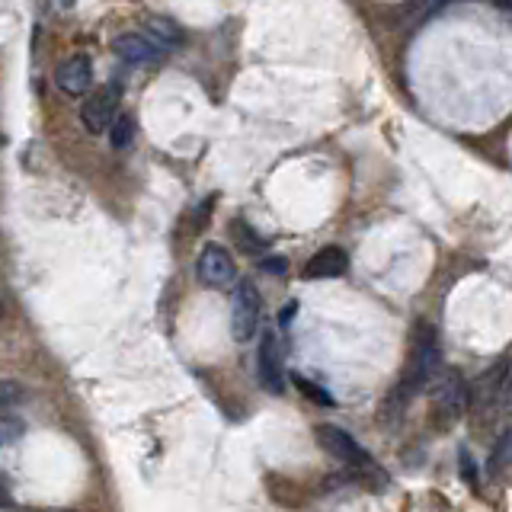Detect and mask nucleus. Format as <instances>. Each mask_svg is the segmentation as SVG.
Wrapping results in <instances>:
<instances>
[{
    "label": "nucleus",
    "instance_id": "obj_1",
    "mask_svg": "<svg viewBox=\"0 0 512 512\" xmlns=\"http://www.w3.org/2000/svg\"><path fill=\"white\" fill-rule=\"evenodd\" d=\"M439 368V336L432 324H420L413 333V346H410V359L404 368V378H400L397 391H394V404L404 407L410 400L420 394L426 384H432Z\"/></svg>",
    "mask_w": 512,
    "mask_h": 512
},
{
    "label": "nucleus",
    "instance_id": "obj_2",
    "mask_svg": "<svg viewBox=\"0 0 512 512\" xmlns=\"http://www.w3.org/2000/svg\"><path fill=\"white\" fill-rule=\"evenodd\" d=\"M317 442H320V448H324L327 455H333L336 461H343L346 468H352L356 474H375L372 455H368L365 448L356 439H352L346 429L333 426V423L317 426Z\"/></svg>",
    "mask_w": 512,
    "mask_h": 512
},
{
    "label": "nucleus",
    "instance_id": "obj_3",
    "mask_svg": "<svg viewBox=\"0 0 512 512\" xmlns=\"http://www.w3.org/2000/svg\"><path fill=\"white\" fill-rule=\"evenodd\" d=\"M260 314H263L260 292H256V285L250 279H240L231 298V333L237 343L253 340L256 330H260Z\"/></svg>",
    "mask_w": 512,
    "mask_h": 512
},
{
    "label": "nucleus",
    "instance_id": "obj_4",
    "mask_svg": "<svg viewBox=\"0 0 512 512\" xmlns=\"http://www.w3.org/2000/svg\"><path fill=\"white\" fill-rule=\"evenodd\" d=\"M119 100H122V87L116 80H112V84H103L100 90H93L84 100V106H80V122H84L87 132H93V135L109 132V125L116 122Z\"/></svg>",
    "mask_w": 512,
    "mask_h": 512
},
{
    "label": "nucleus",
    "instance_id": "obj_5",
    "mask_svg": "<svg viewBox=\"0 0 512 512\" xmlns=\"http://www.w3.org/2000/svg\"><path fill=\"white\" fill-rule=\"evenodd\" d=\"M432 400H436V410L445 420H461L471 410V384L458 372H445L432 388Z\"/></svg>",
    "mask_w": 512,
    "mask_h": 512
},
{
    "label": "nucleus",
    "instance_id": "obj_6",
    "mask_svg": "<svg viewBox=\"0 0 512 512\" xmlns=\"http://www.w3.org/2000/svg\"><path fill=\"white\" fill-rule=\"evenodd\" d=\"M509 388V359H500L471 384V410H493Z\"/></svg>",
    "mask_w": 512,
    "mask_h": 512
},
{
    "label": "nucleus",
    "instance_id": "obj_7",
    "mask_svg": "<svg viewBox=\"0 0 512 512\" xmlns=\"http://www.w3.org/2000/svg\"><path fill=\"white\" fill-rule=\"evenodd\" d=\"M199 279L208 288H224L237 279V266H234V256L224 250L221 244H205L199 253Z\"/></svg>",
    "mask_w": 512,
    "mask_h": 512
},
{
    "label": "nucleus",
    "instance_id": "obj_8",
    "mask_svg": "<svg viewBox=\"0 0 512 512\" xmlns=\"http://www.w3.org/2000/svg\"><path fill=\"white\" fill-rule=\"evenodd\" d=\"M256 372H260V384L272 394H282L285 388V375H282V349L276 333L266 330L260 336V349H256Z\"/></svg>",
    "mask_w": 512,
    "mask_h": 512
},
{
    "label": "nucleus",
    "instance_id": "obj_9",
    "mask_svg": "<svg viewBox=\"0 0 512 512\" xmlns=\"http://www.w3.org/2000/svg\"><path fill=\"white\" fill-rule=\"evenodd\" d=\"M55 84L61 93H68V96H84L90 93L93 87V64L87 55H74L68 61H61L58 64V71H55Z\"/></svg>",
    "mask_w": 512,
    "mask_h": 512
},
{
    "label": "nucleus",
    "instance_id": "obj_10",
    "mask_svg": "<svg viewBox=\"0 0 512 512\" xmlns=\"http://www.w3.org/2000/svg\"><path fill=\"white\" fill-rule=\"evenodd\" d=\"M349 269V256L340 247H324L317 250L308 266H304V279H336Z\"/></svg>",
    "mask_w": 512,
    "mask_h": 512
},
{
    "label": "nucleus",
    "instance_id": "obj_11",
    "mask_svg": "<svg viewBox=\"0 0 512 512\" xmlns=\"http://www.w3.org/2000/svg\"><path fill=\"white\" fill-rule=\"evenodd\" d=\"M116 55L122 58V61H128V64H151V61H157L160 55V48L144 36V32H125V36H119L116 39Z\"/></svg>",
    "mask_w": 512,
    "mask_h": 512
},
{
    "label": "nucleus",
    "instance_id": "obj_12",
    "mask_svg": "<svg viewBox=\"0 0 512 512\" xmlns=\"http://www.w3.org/2000/svg\"><path fill=\"white\" fill-rule=\"evenodd\" d=\"M144 36H148L160 52H173V48H180L186 42L183 26L173 23L170 16H148V20H144Z\"/></svg>",
    "mask_w": 512,
    "mask_h": 512
},
{
    "label": "nucleus",
    "instance_id": "obj_13",
    "mask_svg": "<svg viewBox=\"0 0 512 512\" xmlns=\"http://www.w3.org/2000/svg\"><path fill=\"white\" fill-rule=\"evenodd\" d=\"M26 400V388L13 378H0V420H10V413Z\"/></svg>",
    "mask_w": 512,
    "mask_h": 512
},
{
    "label": "nucleus",
    "instance_id": "obj_14",
    "mask_svg": "<svg viewBox=\"0 0 512 512\" xmlns=\"http://www.w3.org/2000/svg\"><path fill=\"white\" fill-rule=\"evenodd\" d=\"M135 141V116H116V122L109 125V144L116 151L132 148Z\"/></svg>",
    "mask_w": 512,
    "mask_h": 512
},
{
    "label": "nucleus",
    "instance_id": "obj_15",
    "mask_svg": "<svg viewBox=\"0 0 512 512\" xmlns=\"http://www.w3.org/2000/svg\"><path fill=\"white\" fill-rule=\"evenodd\" d=\"M512 464V429L500 432V439L493 445V455H490V474H500Z\"/></svg>",
    "mask_w": 512,
    "mask_h": 512
},
{
    "label": "nucleus",
    "instance_id": "obj_16",
    "mask_svg": "<svg viewBox=\"0 0 512 512\" xmlns=\"http://www.w3.org/2000/svg\"><path fill=\"white\" fill-rule=\"evenodd\" d=\"M234 234H237L240 247H244V250H250V253H263V250H266V240L256 237L250 224H244V221H234Z\"/></svg>",
    "mask_w": 512,
    "mask_h": 512
},
{
    "label": "nucleus",
    "instance_id": "obj_17",
    "mask_svg": "<svg viewBox=\"0 0 512 512\" xmlns=\"http://www.w3.org/2000/svg\"><path fill=\"white\" fill-rule=\"evenodd\" d=\"M295 384H298V391H301V394H308L311 400H317V404H327V407L333 404V397H330L327 391H320V388H317V384H314V381H308V378H301V375H295Z\"/></svg>",
    "mask_w": 512,
    "mask_h": 512
},
{
    "label": "nucleus",
    "instance_id": "obj_18",
    "mask_svg": "<svg viewBox=\"0 0 512 512\" xmlns=\"http://www.w3.org/2000/svg\"><path fill=\"white\" fill-rule=\"evenodd\" d=\"M20 432H23V426L16 423V420H0V445L20 439Z\"/></svg>",
    "mask_w": 512,
    "mask_h": 512
},
{
    "label": "nucleus",
    "instance_id": "obj_19",
    "mask_svg": "<svg viewBox=\"0 0 512 512\" xmlns=\"http://www.w3.org/2000/svg\"><path fill=\"white\" fill-rule=\"evenodd\" d=\"M458 468H461V474L468 477L471 484H474V480H477V471H474V461H471V455H468V452H461V464H458Z\"/></svg>",
    "mask_w": 512,
    "mask_h": 512
},
{
    "label": "nucleus",
    "instance_id": "obj_20",
    "mask_svg": "<svg viewBox=\"0 0 512 512\" xmlns=\"http://www.w3.org/2000/svg\"><path fill=\"white\" fill-rule=\"evenodd\" d=\"M263 269L266 272H279V276H282V272H285V260H263Z\"/></svg>",
    "mask_w": 512,
    "mask_h": 512
},
{
    "label": "nucleus",
    "instance_id": "obj_21",
    "mask_svg": "<svg viewBox=\"0 0 512 512\" xmlns=\"http://www.w3.org/2000/svg\"><path fill=\"white\" fill-rule=\"evenodd\" d=\"M0 506H7V496L4 493H0Z\"/></svg>",
    "mask_w": 512,
    "mask_h": 512
},
{
    "label": "nucleus",
    "instance_id": "obj_22",
    "mask_svg": "<svg viewBox=\"0 0 512 512\" xmlns=\"http://www.w3.org/2000/svg\"><path fill=\"white\" fill-rule=\"evenodd\" d=\"M48 512H71V509H48Z\"/></svg>",
    "mask_w": 512,
    "mask_h": 512
},
{
    "label": "nucleus",
    "instance_id": "obj_23",
    "mask_svg": "<svg viewBox=\"0 0 512 512\" xmlns=\"http://www.w3.org/2000/svg\"><path fill=\"white\" fill-rule=\"evenodd\" d=\"M0 314H4V304H0Z\"/></svg>",
    "mask_w": 512,
    "mask_h": 512
}]
</instances>
